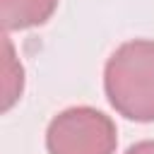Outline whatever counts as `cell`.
Listing matches in <instances>:
<instances>
[{"label":"cell","mask_w":154,"mask_h":154,"mask_svg":"<svg viewBox=\"0 0 154 154\" xmlns=\"http://www.w3.org/2000/svg\"><path fill=\"white\" fill-rule=\"evenodd\" d=\"M108 103L128 120L154 123V41L120 43L103 67Z\"/></svg>","instance_id":"cell-1"},{"label":"cell","mask_w":154,"mask_h":154,"mask_svg":"<svg viewBox=\"0 0 154 154\" xmlns=\"http://www.w3.org/2000/svg\"><path fill=\"white\" fill-rule=\"evenodd\" d=\"M118 130L111 116L91 106L60 111L46 130L48 154H116Z\"/></svg>","instance_id":"cell-2"},{"label":"cell","mask_w":154,"mask_h":154,"mask_svg":"<svg viewBox=\"0 0 154 154\" xmlns=\"http://www.w3.org/2000/svg\"><path fill=\"white\" fill-rule=\"evenodd\" d=\"M58 0H0V19L5 31L38 26L53 17Z\"/></svg>","instance_id":"cell-3"},{"label":"cell","mask_w":154,"mask_h":154,"mask_svg":"<svg viewBox=\"0 0 154 154\" xmlns=\"http://www.w3.org/2000/svg\"><path fill=\"white\" fill-rule=\"evenodd\" d=\"M2 48H5V60H2V111H10L24 89V70L19 60L14 58V48L7 36H2Z\"/></svg>","instance_id":"cell-4"},{"label":"cell","mask_w":154,"mask_h":154,"mask_svg":"<svg viewBox=\"0 0 154 154\" xmlns=\"http://www.w3.org/2000/svg\"><path fill=\"white\" fill-rule=\"evenodd\" d=\"M125 154H154V140H142V142L128 147Z\"/></svg>","instance_id":"cell-5"}]
</instances>
